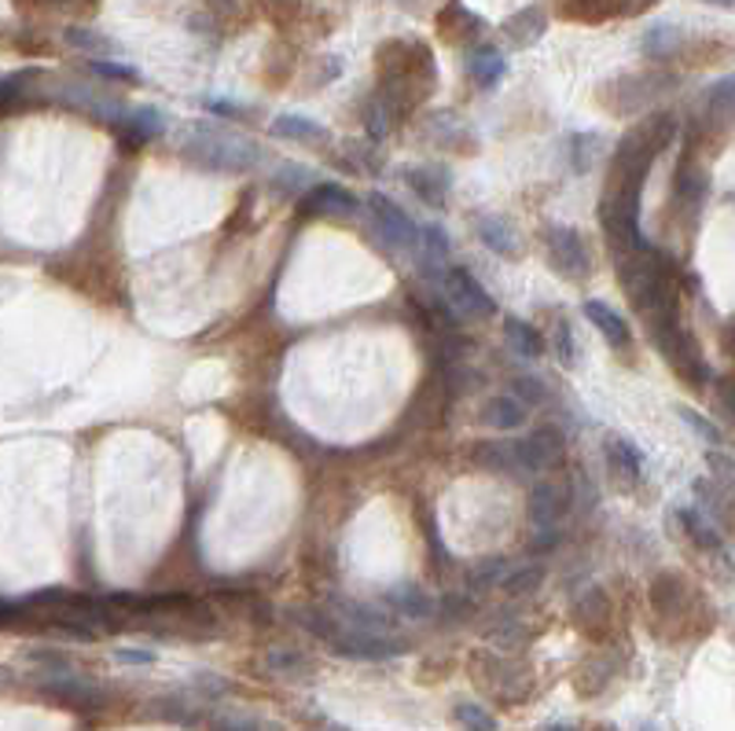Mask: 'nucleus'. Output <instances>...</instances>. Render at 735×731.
<instances>
[{"label":"nucleus","mask_w":735,"mask_h":731,"mask_svg":"<svg viewBox=\"0 0 735 731\" xmlns=\"http://www.w3.org/2000/svg\"><path fill=\"white\" fill-rule=\"evenodd\" d=\"M177 155L206 173H247L261 166L266 151L255 140L228 133L214 122H188L177 137Z\"/></svg>","instance_id":"1"},{"label":"nucleus","mask_w":735,"mask_h":731,"mask_svg":"<svg viewBox=\"0 0 735 731\" xmlns=\"http://www.w3.org/2000/svg\"><path fill=\"white\" fill-rule=\"evenodd\" d=\"M544 243H548V265H552V272H559V276L570 280V283L588 280L592 261H588V247H585V239H581L577 228L548 225Z\"/></svg>","instance_id":"2"},{"label":"nucleus","mask_w":735,"mask_h":731,"mask_svg":"<svg viewBox=\"0 0 735 731\" xmlns=\"http://www.w3.org/2000/svg\"><path fill=\"white\" fill-rule=\"evenodd\" d=\"M338 658H357V662H387L398 658V654L409 651V643L398 640L393 632H365V629H349L343 625L338 636L327 643Z\"/></svg>","instance_id":"3"},{"label":"nucleus","mask_w":735,"mask_h":731,"mask_svg":"<svg viewBox=\"0 0 735 731\" xmlns=\"http://www.w3.org/2000/svg\"><path fill=\"white\" fill-rule=\"evenodd\" d=\"M368 210L376 217V228H379V239L387 243L390 250H412L420 247V236H423V225H415L409 214L401 210L398 203L390 199V195H368Z\"/></svg>","instance_id":"4"},{"label":"nucleus","mask_w":735,"mask_h":731,"mask_svg":"<svg viewBox=\"0 0 735 731\" xmlns=\"http://www.w3.org/2000/svg\"><path fill=\"white\" fill-rule=\"evenodd\" d=\"M442 291L460 316H471V320H489V316H497V302H493L489 291L475 280V272H467L460 265L448 269L442 280Z\"/></svg>","instance_id":"5"},{"label":"nucleus","mask_w":735,"mask_h":731,"mask_svg":"<svg viewBox=\"0 0 735 731\" xmlns=\"http://www.w3.org/2000/svg\"><path fill=\"white\" fill-rule=\"evenodd\" d=\"M37 687L48 698H56V702L71 706V709H100L107 702V691L100 684H93V680H85V676L71 673L67 665H63V669H48L37 680Z\"/></svg>","instance_id":"6"},{"label":"nucleus","mask_w":735,"mask_h":731,"mask_svg":"<svg viewBox=\"0 0 735 731\" xmlns=\"http://www.w3.org/2000/svg\"><path fill=\"white\" fill-rule=\"evenodd\" d=\"M515 449H519L522 471H544V467H555L559 460H563L566 438H563V430H559V427L544 423V427H537V430L526 434L522 441H515Z\"/></svg>","instance_id":"7"},{"label":"nucleus","mask_w":735,"mask_h":731,"mask_svg":"<svg viewBox=\"0 0 735 731\" xmlns=\"http://www.w3.org/2000/svg\"><path fill=\"white\" fill-rule=\"evenodd\" d=\"M666 89H669V81L662 74H629V78H618L614 85H607L603 92H614L610 111L625 114V111H640V107L658 100Z\"/></svg>","instance_id":"8"},{"label":"nucleus","mask_w":735,"mask_h":731,"mask_svg":"<svg viewBox=\"0 0 735 731\" xmlns=\"http://www.w3.org/2000/svg\"><path fill=\"white\" fill-rule=\"evenodd\" d=\"M354 210H357V195L335 181H316L299 203L302 217H346Z\"/></svg>","instance_id":"9"},{"label":"nucleus","mask_w":735,"mask_h":731,"mask_svg":"<svg viewBox=\"0 0 735 731\" xmlns=\"http://www.w3.org/2000/svg\"><path fill=\"white\" fill-rule=\"evenodd\" d=\"M475 236L482 239V247L489 250V254H497L504 261H515L522 258V239H519V228H515L508 217H497V214H478L475 217Z\"/></svg>","instance_id":"10"},{"label":"nucleus","mask_w":735,"mask_h":731,"mask_svg":"<svg viewBox=\"0 0 735 731\" xmlns=\"http://www.w3.org/2000/svg\"><path fill=\"white\" fill-rule=\"evenodd\" d=\"M603 452H607V471H610L614 482L621 485V493H633L644 478V452L636 449L633 441L614 438V434L603 441Z\"/></svg>","instance_id":"11"},{"label":"nucleus","mask_w":735,"mask_h":731,"mask_svg":"<svg viewBox=\"0 0 735 731\" xmlns=\"http://www.w3.org/2000/svg\"><path fill=\"white\" fill-rule=\"evenodd\" d=\"M448 254H453V243H448V232L442 225H423L420 247H415V265L431 283H442L448 272Z\"/></svg>","instance_id":"12"},{"label":"nucleus","mask_w":735,"mask_h":731,"mask_svg":"<svg viewBox=\"0 0 735 731\" xmlns=\"http://www.w3.org/2000/svg\"><path fill=\"white\" fill-rule=\"evenodd\" d=\"M404 184H409L423 203L445 206L448 192H453V170L442 166V162H420V166L404 170Z\"/></svg>","instance_id":"13"},{"label":"nucleus","mask_w":735,"mask_h":731,"mask_svg":"<svg viewBox=\"0 0 735 731\" xmlns=\"http://www.w3.org/2000/svg\"><path fill=\"white\" fill-rule=\"evenodd\" d=\"M570 511V485L566 482H537L530 493V515L541 530H555V522Z\"/></svg>","instance_id":"14"},{"label":"nucleus","mask_w":735,"mask_h":731,"mask_svg":"<svg viewBox=\"0 0 735 731\" xmlns=\"http://www.w3.org/2000/svg\"><path fill=\"white\" fill-rule=\"evenodd\" d=\"M544 30H548V12L541 4H526L500 23V34L508 37L515 48H533L537 41L544 37Z\"/></svg>","instance_id":"15"},{"label":"nucleus","mask_w":735,"mask_h":731,"mask_svg":"<svg viewBox=\"0 0 735 731\" xmlns=\"http://www.w3.org/2000/svg\"><path fill=\"white\" fill-rule=\"evenodd\" d=\"M387 607H393V614H398V618H409V621H426V618H434L437 610H442V607H437L434 599L426 596L415 581L393 585L390 592H387Z\"/></svg>","instance_id":"16"},{"label":"nucleus","mask_w":735,"mask_h":731,"mask_svg":"<svg viewBox=\"0 0 735 731\" xmlns=\"http://www.w3.org/2000/svg\"><path fill=\"white\" fill-rule=\"evenodd\" d=\"M581 313H585V320H588V324H596V327H599V335L607 338L610 349H621V353H625V349L633 346V331H629V324H625V316H621V313H614L607 302L588 298V302H585V309H581Z\"/></svg>","instance_id":"17"},{"label":"nucleus","mask_w":735,"mask_h":731,"mask_svg":"<svg viewBox=\"0 0 735 731\" xmlns=\"http://www.w3.org/2000/svg\"><path fill=\"white\" fill-rule=\"evenodd\" d=\"M434 23H437V34H442L448 45H464V41L482 34V19L475 12H467L460 0H448V8L437 12Z\"/></svg>","instance_id":"18"},{"label":"nucleus","mask_w":735,"mask_h":731,"mask_svg":"<svg viewBox=\"0 0 735 731\" xmlns=\"http://www.w3.org/2000/svg\"><path fill=\"white\" fill-rule=\"evenodd\" d=\"M269 133L277 137V140H291V144H302V148H324L327 137H332L324 126H316V122H310V118H302V114H280V118H272Z\"/></svg>","instance_id":"19"},{"label":"nucleus","mask_w":735,"mask_h":731,"mask_svg":"<svg viewBox=\"0 0 735 731\" xmlns=\"http://www.w3.org/2000/svg\"><path fill=\"white\" fill-rule=\"evenodd\" d=\"M118 133L129 137L133 144H151L166 133V118H162L159 107H129L126 118L118 122Z\"/></svg>","instance_id":"20"},{"label":"nucleus","mask_w":735,"mask_h":731,"mask_svg":"<svg viewBox=\"0 0 735 731\" xmlns=\"http://www.w3.org/2000/svg\"><path fill=\"white\" fill-rule=\"evenodd\" d=\"M467 74H471V81H475L478 89H497V85L504 81V74H508V59H504V52L489 48V45L471 48Z\"/></svg>","instance_id":"21"},{"label":"nucleus","mask_w":735,"mask_h":731,"mask_svg":"<svg viewBox=\"0 0 735 731\" xmlns=\"http://www.w3.org/2000/svg\"><path fill=\"white\" fill-rule=\"evenodd\" d=\"M338 621L349 629H365V632H393V618L387 614L382 607H371V603H357V599H343L338 603Z\"/></svg>","instance_id":"22"},{"label":"nucleus","mask_w":735,"mask_h":731,"mask_svg":"<svg viewBox=\"0 0 735 731\" xmlns=\"http://www.w3.org/2000/svg\"><path fill=\"white\" fill-rule=\"evenodd\" d=\"M504 338L511 342V349L519 357H541L544 353V338L533 324L519 320V316H504Z\"/></svg>","instance_id":"23"},{"label":"nucleus","mask_w":735,"mask_h":731,"mask_svg":"<svg viewBox=\"0 0 735 731\" xmlns=\"http://www.w3.org/2000/svg\"><path fill=\"white\" fill-rule=\"evenodd\" d=\"M475 463L486 467V471H500V474H519V449L515 445H497V441H482L475 445Z\"/></svg>","instance_id":"24"},{"label":"nucleus","mask_w":735,"mask_h":731,"mask_svg":"<svg viewBox=\"0 0 735 731\" xmlns=\"http://www.w3.org/2000/svg\"><path fill=\"white\" fill-rule=\"evenodd\" d=\"M680 45H684V34H680L677 26H669V23L647 26L644 37H640V48H644L647 59H669Z\"/></svg>","instance_id":"25"},{"label":"nucleus","mask_w":735,"mask_h":731,"mask_svg":"<svg viewBox=\"0 0 735 731\" xmlns=\"http://www.w3.org/2000/svg\"><path fill=\"white\" fill-rule=\"evenodd\" d=\"M526 412H530V408H526L515 394H508V397H493L486 405V412H482V419H486L489 427H497V430H519L526 423Z\"/></svg>","instance_id":"26"},{"label":"nucleus","mask_w":735,"mask_h":731,"mask_svg":"<svg viewBox=\"0 0 735 731\" xmlns=\"http://www.w3.org/2000/svg\"><path fill=\"white\" fill-rule=\"evenodd\" d=\"M673 192L684 206H699L702 199H706V173H702L699 166H691V162H680Z\"/></svg>","instance_id":"27"},{"label":"nucleus","mask_w":735,"mask_h":731,"mask_svg":"<svg viewBox=\"0 0 735 731\" xmlns=\"http://www.w3.org/2000/svg\"><path fill=\"white\" fill-rule=\"evenodd\" d=\"M63 41H67L71 48L85 52V56H107V52H115V41L104 37L100 30L93 26H67L63 30Z\"/></svg>","instance_id":"28"},{"label":"nucleus","mask_w":735,"mask_h":731,"mask_svg":"<svg viewBox=\"0 0 735 731\" xmlns=\"http://www.w3.org/2000/svg\"><path fill=\"white\" fill-rule=\"evenodd\" d=\"M316 184V173L310 166H299V162H283L280 173L272 177V188H280L283 195H305Z\"/></svg>","instance_id":"29"},{"label":"nucleus","mask_w":735,"mask_h":731,"mask_svg":"<svg viewBox=\"0 0 735 731\" xmlns=\"http://www.w3.org/2000/svg\"><path fill=\"white\" fill-rule=\"evenodd\" d=\"M680 526L688 530V537L699 544V548L706 552H721V533L713 530V522L706 515H699V511H680Z\"/></svg>","instance_id":"30"},{"label":"nucleus","mask_w":735,"mask_h":731,"mask_svg":"<svg viewBox=\"0 0 735 731\" xmlns=\"http://www.w3.org/2000/svg\"><path fill=\"white\" fill-rule=\"evenodd\" d=\"M393 118H398V111H393V107L382 100V96L376 92L368 100V107H365V129H368V137L371 140H382L393 129Z\"/></svg>","instance_id":"31"},{"label":"nucleus","mask_w":735,"mask_h":731,"mask_svg":"<svg viewBox=\"0 0 735 731\" xmlns=\"http://www.w3.org/2000/svg\"><path fill=\"white\" fill-rule=\"evenodd\" d=\"M702 103H706V111L717 114V118L735 114V74H732V78L713 81L710 89L702 92Z\"/></svg>","instance_id":"32"},{"label":"nucleus","mask_w":735,"mask_h":731,"mask_svg":"<svg viewBox=\"0 0 735 731\" xmlns=\"http://www.w3.org/2000/svg\"><path fill=\"white\" fill-rule=\"evenodd\" d=\"M453 720L464 731H497L500 724H497V717L489 713L486 706H478V702H456L453 706Z\"/></svg>","instance_id":"33"},{"label":"nucleus","mask_w":735,"mask_h":731,"mask_svg":"<svg viewBox=\"0 0 735 731\" xmlns=\"http://www.w3.org/2000/svg\"><path fill=\"white\" fill-rule=\"evenodd\" d=\"M266 665L277 676H305L310 673V662L302 658L299 651H288V647H280V651H269L266 654Z\"/></svg>","instance_id":"34"},{"label":"nucleus","mask_w":735,"mask_h":731,"mask_svg":"<svg viewBox=\"0 0 735 731\" xmlns=\"http://www.w3.org/2000/svg\"><path fill=\"white\" fill-rule=\"evenodd\" d=\"M570 166H574V173H585L592 166V159L599 155V137L596 133H574L570 137Z\"/></svg>","instance_id":"35"},{"label":"nucleus","mask_w":735,"mask_h":731,"mask_svg":"<svg viewBox=\"0 0 735 731\" xmlns=\"http://www.w3.org/2000/svg\"><path fill=\"white\" fill-rule=\"evenodd\" d=\"M89 70L104 81H118V85H140L137 67L129 63H111V59H89Z\"/></svg>","instance_id":"36"},{"label":"nucleus","mask_w":735,"mask_h":731,"mask_svg":"<svg viewBox=\"0 0 735 731\" xmlns=\"http://www.w3.org/2000/svg\"><path fill=\"white\" fill-rule=\"evenodd\" d=\"M541 577H544L541 566H522V570H511L508 577H504V592L526 596V592H533V588L541 585Z\"/></svg>","instance_id":"37"},{"label":"nucleus","mask_w":735,"mask_h":731,"mask_svg":"<svg viewBox=\"0 0 735 731\" xmlns=\"http://www.w3.org/2000/svg\"><path fill=\"white\" fill-rule=\"evenodd\" d=\"M210 731H280V724L258 717H217Z\"/></svg>","instance_id":"38"},{"label":"nucleus","mask_w":735,"mask_h":731,"mask_svg":"<svg viewBox=\"0 0 735 731\" xmlns=\"http://www.w3.org/2000/svg\"><path fill=\"white\" fill-rule=\"evenodd\" d=\"M555 357L563 368H574V331H570V320L566 316H559L555 320Z\"/></svg>","instance_id":"39"},{"label":"nucleus","mask_w":735,"mask_h":731,"mask_svg":"<svg viewBox=\"0 0 735 731\" xmlns=\"http://www.w3.org/2000/svg\"><path fill=\"white\" fill-rule=\"evenodd\" d=\"M515 397H519L526 408H537L548 401V390H544V383H537L533 375H522V379H515Z\"/></svg>","instance_id":"40"},{"label":"nucleus","mask_w":735,"mask_h":731,"mask_svg":"<svg viewBox=\"0 0 735 731\" xmlns=\"http://www.w3.org/2000/svg\"><path fill=\"white\" fill-rule=\"evenodd\" d=\"M677 416H680V419H684V423H688V427H691V430H695V434H699V438H702V441H710V445H721V430H717V427H713V423H710L706 416H699V412H691V408H680V412H677Z\"/></svg>","instance_id":"41"},{"label":"nucleus","mask_w":735,"mask_h":731,"mask_svg":"<svg viewBox=\"0 0 735 731\" xmlns=\"http://www.w3.org/2000/svg\"><path fill=\"white\" fill-rule=\"evenodd\" d=\"M203 107H206V111H214V114L236 118V122H247V118H250L247 107H244V103H233V100H206Z\"/></svg>","instance_id":"42"},{"label":"nucleus","mask_w":735,"mask_h":731,"mask_svg":"<svg viewBox=\"0 0 735 731\" xmlns=\"http://www.w3.org/2000/svg\"><path fill=\"white\" fill-rule=\"evenodd\" d=\"M23 4H45L56 8V12H93L96 0H23Z\"/></svg>","instance_id":"43"},{"label":"nucleus","mask_w":735,"mask_h":731,"mask_svg":"<svg viewBox=\"0 0 735 731\" xmlns=\"http://www.w3.org/2000/svg\"><path fill=\"white\" fill-rule=\"evenodd\" d=\"M115 662H122V665H151L155 662V651H115Z\"/></svg>","instance_id":"44"},{"label":"nucleus","mask_w":735,"mask_h":731,"mask_svg":"<svg viewBox=\"0 0 735 731\" xmlns=\"http://www.w3.org/2000/svg\"><path fill=\"white\" fill-rule=\"evenodd\" d=\"M206 4H210V12H217V15H233L244 8V0H206Z\"/></svg>","instance_id":"45"},{"label":"nucleus","mask_w":735,"mask_h":731,"mask_svg":"<svg viewBox=\"0 0 735 731\" xmlns=\"http://www.w3.org/2000/svg\"><path fill=\"white\" fill-rule=\"evenodd\" d=\"M702 4H713V8H735V0H702Z\"/></svg>","instance_id":"46"},{"label":"nucleus","mask_w":735,"mask_h":731,"mask_svg":"<svg viewBox=\"0 0 735 731\" xmlns=\"http://www.w3.org/2000/svg\"><path fill=\"white\" fill-rule=\"evenodd\" d=\"M541 731H577L574 724H548V728H541Z\"/></svg>","instance_id":"47"},{"label":"nucleus","mask_w":735,"mask_h":731,"mask_svg":"<svg viewBox=\"0 0 735 731\" xmlns=\"http://www.w3.org/2000/svg\"><path fill=\"white\" fill-rule=\"evenodd\" d=\"M272 8H291V4H299V0H269Z\"/></svg>","instance_id":"48"},{"label":"nucleus","mask_w":735,"mask_h":731,"mask_svg":"<svg viewBox=\"0 0 735 731\" xmlns=\"http://www.w3.org/2000/svg\"><path fill=\"white\" fill-rule=\"evenodd\" d=\"M327 731H338V728H327Z\"/></svg>","instance_id":"49"}]
</instances>
